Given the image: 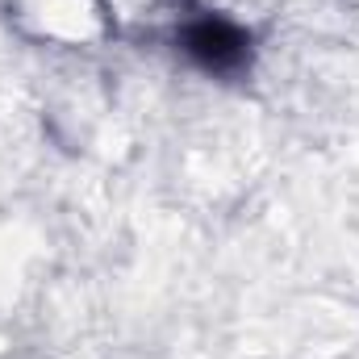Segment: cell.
<instances>
[{"instance_id": "obj_1", "label": "cell", "mask_w": 359, "mask_h": 359, "mask_svg": "<svg viewBox=\"0 0 359 359\" xmlns=\"http://www.w3.org/2000/svg\"><path fill=\"white\" fill-rule=\"evenodd\" d=\"M172 38H176V50L192 67H201L205 76H217V80L243 76L255 59L251 29L230 17H217V13H184Z\"/></svg>"}]
</instances>
